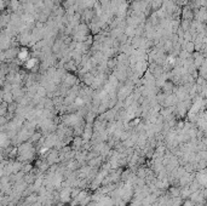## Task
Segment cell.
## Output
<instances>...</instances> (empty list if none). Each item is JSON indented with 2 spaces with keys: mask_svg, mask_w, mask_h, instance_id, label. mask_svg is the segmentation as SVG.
Returning <instances> with one entry per match:
<instances>
[{
  "mask_svg": "<svg viewBox=\"0 0 207 206\" xmlns=\"http://www.w3.org/2000/svg\"><path fill=\"white\" fill-rule=\"evenodd\" d=\"M35 60H31V61H27V68H33L35 64Z\"/></svg>",
  "mask_w": 207,
  "mask_h": 206,
  "instance_id": "cell-1",
  "label": "cell"
},
{
  "mask_svg": "<svg viewBox=\"0 0 207 206\" xmlns=\"http://www.w3.org/2000/svg\"><path fill=\"white\" fill-rule=\"evenodd\" d=\"M27 53H28L27 51H22V52L19 53V57H21V58H23V60H24V58H27V57H28V56H27Z\"/></svg>",
  "mask_w": 207,
  "mask_h": 206,
  "instance_id": "cell-2",
  "label": "cell"
}]
</instances>
